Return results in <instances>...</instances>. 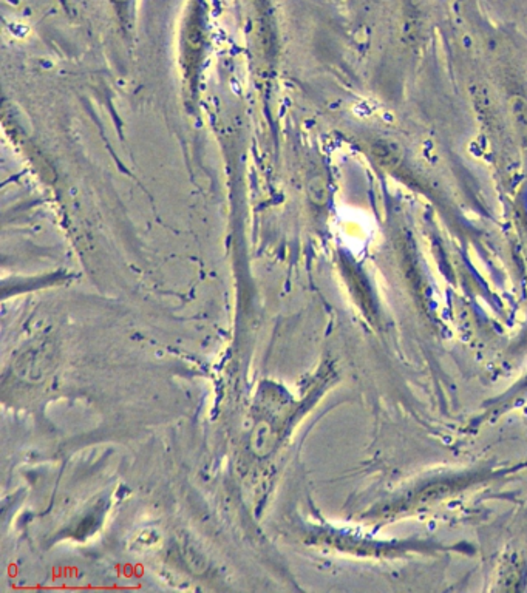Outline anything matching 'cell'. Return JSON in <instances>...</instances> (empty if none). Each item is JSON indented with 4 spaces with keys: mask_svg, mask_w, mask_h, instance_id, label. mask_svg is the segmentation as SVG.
Here are the masks:
<instances>
[{
    "mask_svg": "<svg viewBox=\"0 0 527 593\" xmlns=\"http://www.w3.org/2000/svg\"><path fill=\"white\" fill-rule=\"evenodd\" d=\"M512 116L517 127L527 135V102L523 97H515L512 101Z\"/></svg>",
    "mask_w": 527,
    "mask_h": 593,
    "instance_id": "obj_1",
    "label": "cell"
}]
</instances>
